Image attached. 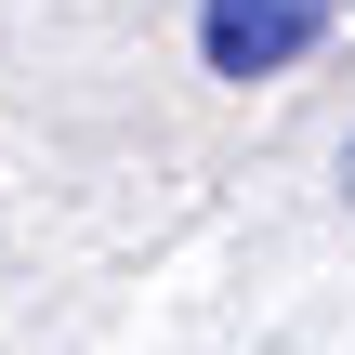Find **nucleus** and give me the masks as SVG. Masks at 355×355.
I'll return each mask as SVG.
<instances>
[{
	"instance_id": "obj_1",
	"label": "nucleus",
	"mask_w": 355,
	"mask_h": 355,
	"mask_svg": "<svg viewBox=\"0 0 355 355\" xmlns=\"http://www.w3.org/2000/svg\"><path fill=\"white\" fill-rule=\"evenodd\" d=\"M329 40V0H198V53L211 79H277Z\"/></svg>"
},
{
	"instance_id": "obj_2",
	"label": "nucleus",
	"mask_w": 355,
	"mask_h": 355,
	"mask_svg": "<svg viewBox=\"0 0 355 355\" xmlns=\"http://www.w3.org/2000/svg\"><path fill=\"white\" fill-rule=\"evenodd\" d=\"M343 184H355V158H343Z\"/></svg>"
}]
</instances>
